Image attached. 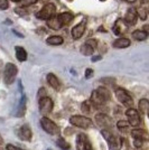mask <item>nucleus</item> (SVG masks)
<instances>
[{
	"mask_svg": "<svg viewBox=\"0 0 149 150\" xmlns=\"http://www.w3.org/2000/svg\"><path fill=\"white\" fill-rule=\"evenodd\" d=\"M100 1H106V0H100Z\"/></svg>",
	"mask_w": 149,
	"mask_h": 150,
	"instance_id": "46",
	"label": "nucleus"
},
{
	"mask_svg": "<svg viewBox=\"0 0 149 150\" xmlns=\"http://www.w3.org/2000/svg\"><path fill=\"white\" fill-rule=\"evenodd\" d=\"M126 115H127V118H128V123H129L131 127H135V128H136V127H138V125H140L141 119H140L139 112H138L137 110H135L132 106L127 110Z\"/></svg>",
	"mask_w": 149,
	"mask_h": 150,
	"instance_id": "10",
	"label": "nucleus"
},
{
	"mask_svg": "<svg viewBox=\"0 0 149 150\" xmlns=\"http://www.w3.org/2000/svg\"><path fill=\"white\" fill-rule=\"evenodd\" d=\"M132 37H133V39H136V40L143 42V40L147 39V37H148V31L140 30V29L135 30L133 33H132Z\"/></svg>",
	"mask_w": 149,
	"mask_h": 150,
	"instance_id": "24",
	"label": "nucleus"
},
{
	"mask_svg": "<svg viewBox=\"0 0 149 150\" xmlns=\"http://www.w3.org/2000/svg\"><path fill=\"white\" fill-rule=\"evenodd\" d=\"M56 13V7L54 4H52V2H48V4H46L45 6L36 13V17L38 19H40V20H47V19H50V17H53Z\"/></svg>",
	"mask_w": 149,
	"mask_h": 150,
	"instance_id": "5",
	"label": "nucleus"
},
{
	"mask_svg": "<svg viewBox=\"0 0 149 150\" xmlns=\"http://www.w3.org/2000/svg\"><path fill=\"white\" fill-rule=\"evenodd\" d=\"M124 1H127V2H135L136 0H124Z\"/></svg>",
	"mask_w": 149,
	"mask_h": 150,
	"instance_id": "43",
	"label": "nucleus"
},
{
	"mask_svg": "<svg viewBox=\"0 0 149 150\" xmlns=\"http://www.w3.org/2000/svg\"><path fill=\"white\" fill-rule=\"evenodd\" d=\"M26 111V98L25 94H21V99H20V103H19L18 110H17V113H16V117H23L25 114Z\"/></svg>",
	"mask_w": 149,
	"mask_h": 150,
	"instance_id": "25",
	"label": "nucleus"
},
{
	"mask_svg": "<svg viewBox=\"0 0 149 150\" xmlns=\"http://www.w3.org/2000/svg\"><path fill=\"white\" fill-rule=\"evenodd\" d=\"M131 134H132V137L133 138H137V139H141L143 141H146L147 140V132L143 131V129H133V130H131Z\"/></svg>",
	"mask_w": 149,
	"mask_h": 150,
	"instance_id": "26",
	"label": "nucleus"
},
{
	"mask_svg": "<svg viewBox=\"0 0 149 150\" xmlns=\"http://www.w3.org/2000/svg\"><path fill=\"white\" fill-rule=\"evenodd\" d=\"M136 13H137V17H139L141 20H146L147 17H148V15H147V10H146L145 8H139V9H137Z\"/></svg>",
	"mask_w": 149,
	"mask_h": 150,
	"instance_id": "30",
	"label": "nucleus"
},
{
	"mask_svg": "<svg viewBox=\"0 0 149 150\" xmlns=\"http://www.w3.org/2000/svg\"><path fill=\"white\" fill-rule=\"evenodd\" d=\"M85 28H87V19L84 18L81 23H79L77 25H75L74 27L72 28L71 34H72L73 39H79V38H81L82 36H83V34H84V31H85Z\"/></svg>",
	"mask_w": 149,
	"mask_h": 150,
	"instance_id": "12",
	"label": "nucleus"
},
{
	"mask_svg": "<svg viewBox=\"0 0 149 150\" xmlns=\"http://www.w3.org/2000/svg\"><path fill=\"white\" fill-rule=\"evenodd\" d=\"M143 144V140L141 139H137V138H133V146H135V148L136 149H139V148H141Z\"/></svg>",
	"mask_w": 149,
	"mask_h": 150,
	"instance_id": "34",
	"label": "nucleus"
},
{
	"mask_svg": "<svg viewBox=\"0 0 149 150\" xmlns=\"http://www.w3.org/2000/svg\"><path fill=\"white\" fill-rule=\"evenodd\" d=\"M57 18H58V20H60V23H61L62 27H64V26L70 25V24L73 21L74 17H73V15H72L71 13H67V11H65V13H60V15L57 16Z\"/></svg>",
	"mask_w": 149,
	"mask_h": 150,
	"instance_id": "17",
	"label": "nucleus"
},
{
	"mask_svg": "<svg viewBox=\"0 0 149 150\" xmlns=\"http://www.w3.org/2000/svg\"><path fill=\"white\" fill-rule=\"evenodd\" d=\"M2 144H4V139H2V138H1V136H0V146H1Z\"/></svg>",
	"mask_w": 149,
	"mask_h": 150,
	"instance_id": "42",
	"label": "nucleus"
},
{
	"mask_svg": "<svg viewBox=\"0 0 149 150\" xmlns=\"http://www.w3.org/2000/svg\"><path fill=\"white\" fill-rule=\"evenodd\" d=\"M92 75H93V69H87V71H85V79H90V77H92Z\"/></svg>",
	"mask_w": 149,
	"mask_h": 150,
	"instance_id": "38",
	"label": "nucleus"
},
{
	"mask_svg": "<svg viewBox=\"0 0 149 150\" xmlns=\"http://www.w3.org/2000/svg\"><path fill=\"white\" fill-rule=\"evenodd\" d=\"M9 7V2L8 0H0V9L1 10H6Z\"/></svg>",
	"mask_w": 149,
	"mask_h": 150,
	"instance_id": "35",
	"label": "nucleus"
},
{
	"mask_svg": "<svg viewBox=\"0 0 149 150\" xmlns=\"http://www.w3.org/2000/svg\"><path fill=\"white\" fill-rule=\"evenodd\" d=\"M148 2V0H143V4H147Z\"/></svg>",
	"mask_w": 149,
	"mask_h": 150,
	"instance_id": "44",
	"label": "nucleus"
},
{
	"mask_svg": "<svg viewBox=\"0 0 149 150\" xmlns=\"http://www.w3.org/2000/svg\"><path fill=\"white\" fill-rule=\"evenodd\" d=\"M95 122L100 128L106 129V130H111L112 127H113V122H112L111 118L104 113H98L95 115Z\"/></svg>",
	"mask_w": 149,
	"mask_h": 150,
	"instance_id": "7",
	"label": "nucleus"
},
{
	"mask_svg": "<svg viewBox=\"0 0 149 150\" xmlns=\"http://www.w3.org/2000/svg\"><path fill=\"white\" fill-rule=\"evenodd\" d=\"M11 1H13V2H19L20 0H11Z\"/></svg>",
	"mask_w": 149,
	"mask_h": 150,
	"instance_id": "45",
	"label": "nucleus"
},
{
	"mask_svg": "<svg viewBox=\"0 0 149 150\" xmlns=\"http://www.w3.org/2000/svg\"><path fill=\"white\" fill-rule=\"evenodd\" d=\"M18 137L24 141H31L33 138V132H31L29 125H24L20 127V129L18 130Z\"/></svg>",
	"mask_w": 149,
	"mask_h": 150,
	"instance_id": "16",
	"label": "nucleus"
},
{
	"mask_svg": "<svg viewBox=\"0 0 149 150\" xmlns=\"http://www.w3.org/2000/svg\"><path fill=\"white\" fill-rule=\"evenodd\" d=\"M76 149L77 150H93L91 141L87 134L80 133L76 139Z\"/></svg>",
	"mask_w": 149,
	"mask_h": 150,
	"instance_id": "9",
	"label": "nucleus"
},
{
	"mask_svg": "<svg viewBox=\"0 0 149 150\" xmlns=\"http://www.w3.org/2000/svg\"><path fill=\"white\" fill-rule=\"evenodd\" d=\"M130 44H131L130 39H128V38L126 37H120L113 42L112 46L114 48H127V47L130 46Z\"/></svg>",
	"mask_w": 149,
	"mask_h": 150,
	"instance_id": "18",
	"label": "nucleus"
},
{
	"mask_svg": "<svg viewBox=\"0 0 149 150\" xmlns=\"http://www.w3.org/2000/svg\"><path fill=\"white\" fill-rule=\"evenodd\" d=\"M70 122L74 127L82 128V129H90L93 127V121L87 117H83V115H73V117H71Z\"/></svg>",
	"mask_w": 149,
	"mask_h": 150,
	"instance_id": "3",
	"label": "nucleus"
},
{
	"mask_svg": "<svg viewBox=\"0 0 149 150\" xmlns=\"http://www.w3.org/2000/svg\"><path fill=\"white\" fill-rule=\"evenodd\" d=\"M90 103L95 108V109H102L103 106L106 104V101H104L101 96H100L98 92L94 90L92 94H91V99H90Z\"/></svg>",
	"mask_w": 149,
	"mask_h": 150,
	"instance_id": "13",
	"label": "nucleus"
},
{
	"mask_svg": "<svg viewBox=\"0 0 149 150\" xmlns=\"http://www.w3.org/2000/svg\"><path fill=\"white\" fill-rule=\"evenodd\" d=\"M44 96H46V90H45L44 88H39V91H38V99L44 98Z\"/></svg>",
	"mask_w": 149,
	"mask_h": 150,
	"instance_id": "37",
	"label": "nucleus"
},
{
	"mask_svg": "<svg viewBox=\"0 0 149 150\" xmlns=\"http://www.w3.org/2000/svg\"><path fill=\"white\" fill-rule=\"evenodd\" d=\"M126 150H130V149H126Z\"/></svg>",
	"mask_w": 149,
	"mask_h": 150,
	"instance_id": "47",
	"label": "nucleus"
},
{
	"mask_svg": "<svg viewBox=\"0 0 149 150\" xmlns=\"http://www.w3.org/2000/svg\"><path fill=\"white\" fill-rule=\"evenodd\" d=\"M102 57L101 56H93L92 57V62H96V61H100Z\"/></svg>",
	"mask_w": 149,
	"mask_h": 150,
	"instance_id": "40",
	"label": "nucleus"
},
{
	"mask_svg": "<svg viewBox=\"0 0 149 150\" xmlns=\"http://www.w3.org/2000/svg\"><path fill=\"white\" fill-rule=\"evenodd\" d=\"M6 149L7 150H23V149H20L19 147H16V146H13V144H7Z\"/></svg>",
	"mask_w": 149,
	"mask_h": 150,
	"instance_id": "39",
	"label": "nucleus"
},
{
	"mask_svg": "<svg viewBox=\"0 0 149 150\" xmlns=\"http://www.w3.org/2000/svg\"><path fill=\"white\" fill-rule=\"evenodd\" d=\"M46 21H47V26L53 30H60L62 28V25H61L60 20L57 18V16H55V15L53 17H50V19H47Z\"/></svg>",
	"mask_w": 149,
	"mask_h": 150,
	"instance_id": "20",
	"label": "nucleus"
},
{
	"mask_svg": "<svg viewBox=\"0 0 149 150\" xmlns=\"http://www.w3.org/2000/svg\"><path fill=\"white\" fill-rule=\"evenodd\" d=\"M19 2H20L21 7H29L31 5H34V4H36L37 0H20Z\"/></svg>",
	"mask_w": 149,
	"mask_h": 150,
	"instance_id": "32",
	"label": "nucleus"
},
{
	"mask_svg": "<svg viewBox=\"0 0 149 150\" xmlns=\"http://www.w3.org/2000/svg\"><path fill=\"white\" fill-rule=\"evenodd\" d=\"M95 91L98 92V94H99L100 96H101L104 101H106V102L110 101V99H111V93H110V91H109L106 88H104V86H100V88H98Z\"/></svg>",
	"mask_w": 149,
	"mask_h": 150,
	"instance_id": "23",
	"label": "nucleus"
},
{
	"mask_svg": "<svg viewBox=\"0 0 149 150\" xmlns=\"http://www.w3.org/2000/svg\"><path fill=\"white\" fill-rule=\"evenodd\" d=\"M46 43L52 46H58V45H62L64 43V39L62 36H58V35H53L46 39Z\"/></svg>",
	"mask_w": 149,
	"mask_h": 150,
	"instance_id": "22",
	"label": "nucleus"
},
{
	"mask_svg": "<svg viewBox=\"0 0 149 150\" xmlns=\"http://www.w3.org/2000/svg\"><path fill=\"white\" fill-rule=\"evenodd\" d=\"M40 125H42V128L44 129V131L50 133V134L54 136V134H58L60 133L58 125H56L55 122H53L52 120L48 119V118H46V117H43L40 119Z\"/></svg>",
	"mask_w": 149,
	"mask_h": 150,
	"instance_id": "6",
	"label": "nucleus"
},
{
	"mask_svg": "<svg viewBox=\"0 0 149 150\" xmlns=\"http://www.w3.org/2000/svg\"><path fill=\"white\" fill-rule=\"evenodd\" d=\"M2 66H4V65H2V62L0 61V75H1V69H2Z\"/></svg>",
	"mask_w": 149,
	"mask_h": 150,
	"instance_id": "41",
	"label": "nucleus"
},
{
	"mask_svg": "<svg viewBox=\"0 0 149 150\" xmlns=\"http://www.w3.org/2000/svg\"><path fill=\"white\" fill-rule=\"evenodd\" d=\"M47 82H48V84H50L52 88L56 90V91H58L60 88H61V83H60V80L57 79V76L55 74H53V73H50V74H47Z\"/></svg>",
	"mask_w": 149,
	"mask_h": 150,
	"instance_id": "19",
	"label": "nucleus"
},
{
	"mask_svg": "<svg viewBox=\"0 0 149 150\" xmlns=\"http://www.w3.org/2000/svg\"><path fill=\"white\" fill-rule=\"evenodd\" d=\"M47 150H50V149H47Z\"/></svg>",
	"mask_w": 149,
	"mask_h": 150,
	"instance_id": "48",
	"label": "nucleus"
},
{
	"mask_svg": "<svg viewBox=\"0 0 149 150\" xmlns=\"http://www.w3.org/2000/svg\"><path fill=\"white\" fill-rule=\"evenodd\" d=\"M53 106H54V103L50 98L48 96H44V98H40L39 99V111L43 114H50L53 110Z\"/></svg>",
	"mask_w": 149,
	"mask_h": 150,
	"instance_id": "11",
	"label": "nucleus"
},
{
	"mask_svg": "<svg viewBox=\"0 0 149 150\" xmlns=\"http://www.w3.org/2000/svg\"><path fill=\"white\" fill-rule=\"evenodd\" d=\"M15 52H16V57L19 62H25L27 59V52L24 47L21 46H16L15 47Z\"/></svg>",
	"mask_w": 149,
	"mask_h": 150,
	"instance_id": "21",
	"label": "nucleus"
},
{
	"mask_svg": "<svg viewBox=\"0 0 149 150\" xmlns=\"http://www.w3.org/2000/svg\"><path fill=\"white\" fill-rule=\"evenodd\" d=\"M138 106H139V111H140V113L143 114V115H146L147 112H148V109H149L148 100H147V99H141V100L139 101Z\"/></svg>",
	"mask_w": 149,
	"mask_h": 150,
	"instance_id": "27",
	"label": "nucleus"
},
{
	"mask_svg": "<svg viewBox=\"0 0 149 150\" xmlns=\"http://www.w3.org/2000/svg\"><path fill=\"white\" fill-rule=\"evenodd\" d=\"M56 144L61 148V149H63V150H68L70 149V144H68L67 141L64 139V138H62V137H60L58 139H57V141H56Z\"/></svg>",
	"mask_w": 149,
	"mask_h": 150,
	"instance_id": "29",
	"label": "nucleus"
},
{
	"mask_svg": "<svg viewBox=\"0 0 149 150\" xmlns=\"http://www.w3.org/2000/svg\"><path fill=\"white\" fill-rule=\"evenodd\" d=\"M81 111L83 113H91V103H90V101H84L83 103H82L81 105Z\"/></svg>",
	"mask_w": 149,
	"mask_h": 150,
	"instance_id": "31",
	"label": "nucleus"
},
{
	"mask_svg": "<svg viewBox=\"0 0 149 150\" xmlns=\"http://www.w3.org/2000/svg\"><path fill=\"white\" fill-rule=\"evenodd\" d=\"M100 81L104 84H110V85H113L116 83V80L113 77H104V79H101Z\"/></svg>",
	"mask_w": 149,
	"mask_h": 150,
	"instance_id": "33",
	"label": "nucleus"
},
{
	"mask_svg": "<svg viewBox=\"0 0 149 150\" xmlns=\"http://www.w3.org/2000/svg\"><path fill=\"white\" fill-rule=\"evenodd\" d=\"M96 47H98V40L94 38H90L81 46V53L84 56H91L93 55Z\"/></svg>",
	"mask_w": 149,
	"mask_h": 150,
	"instance_id": "8",
	"label": "nucleus"
},
{
	"mask_svg": "<svg viewBox=\"0 0 149 150\" xmlns=\"http://www.w3.org/2000/svg\"><path fill=\"white\" fill-rule=\"evenodd\" d=\"M129 123L127 121H123V120H120L117 123V127H118L119 131L122 132V133H129L130 130H129Z\"/></svg>",
	"mask_w": 149,
	"mask_h": 150,
	"instance_id": "28",
	"label": "nucleus"
},
{
	"mask_svg": "<svg viewBox=\"0 0 149 150\" xmlns=\"http://www.w3.org/2000/svg\"><path fill=\"white\" fill-rule=\"evenodd\" d=\"M114 94H116V98L118 99L119 102H121L124 106H127V108L132 106L133 100H132V96L129 94V92H128L127 90H124V88H116Z\"/></svg>",
	"mask_w": 149,
	"mask_h": 150,
	"instance_id": "4",
	"label": "nucleus"
},
{
	"mask_svg": "<svg viewBox=\"0 0 149 150\" xmlns=\"http://www.w3.org/2000/svg\"><path fill=\"white\" fill-rule=\"evenodd\" d=\"M18 73V69L17 66L13 64V63H7L4 67V82L6 85H11Z\"/></svg>",
	"mask_w": 149,
	"mask_h": 150,
	"instance_id": "2",
	"label": "nucleus"
},
{
	"mask_svg": "<svg viewBox=\"0 0 149 150\" xmlns=\"http://www.w3.org/2000/svg\"><path fill=\"white\" fill-rule=\"evenodd\" d=\"M15 11L18 13V15H20V16H25V15H28V11H27V10H25V9H23V8H20V7L16 8V9H15Z\"/></svg>",
	"mask_w": 149,
	"mask_h": 150,
	"instance_id": "36",
	"label": "nucleus"
},
{
	"mask_svg": "<svg viewBox=\"0 0 149 150\" xmlns=\"http://www.w3.org/2000/svg\"><path fill=\"white\" fill-rule=\"evenodd\" d=\"M137 18H138V17H137L136 9H135V8H129V9L127 10L126 15H124L123 21L128 26H133V25H136Z\"/></svg>",
	"mask_w": 149,
	"mask_h": 150,
	"instance_id": "15",
	"label": "nucleus"
},
{
	"mask_svg": "<svg viewBox=\"0 0 149 150\" xmlns=\"http://www.w3.org/2000/svg\"><path fill=\"white\" fill-rule=\"evenodd\" d=\"M101 134L106 140L108 146H109V150H121L122 144H123V139L122 138L114 134L111 130H106V129H102Z\"/></svg>",
	"mask_w": 149,
	"mask_h": 150,
	"instance_id": "1",
	"label": "nucleus"
},
{
	"mask_svg": "<svg viewBox=\"0 0 149 150\" xmlns=\"http://www.w3.org/2000/svg\"><path fill=\"white\" fill-rule=\"evenodd\" d=\"M127 28H128V25L124 23L123 19L118 18L116 20L114 25H113L112 30H113V33H114L117 36H120V35H122V34H124V33L127 31Z\"/></svg>",
	"mask_w": 149,
	"mask_h": 150,
	"instance_id": "14",
	"label": "nucleus"
}]
</instances>
